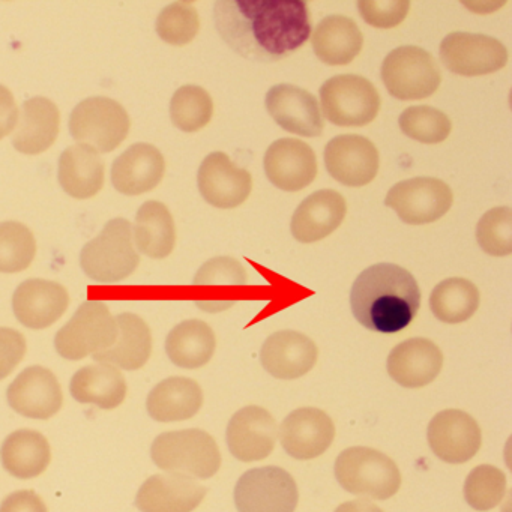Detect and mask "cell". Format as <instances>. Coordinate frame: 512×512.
Segmentation results:
<instances>
[{"mask_svg": "<svg viewBox=\"0 0 512 512\" xmlns=\"http://www.w3.org/2000/svg\"><path fill=\"white\" fill-rule=\"evenodd\" d=\"M323 115L338 127H365L379 115L380 95L373 83L355 74L326 80L320 89Z\"/></svg>", "mask_w": 512, "mask_h": 512, "instance_id": "ba28073f", "label": "cell"}, {"mask_svg": "<svg viewBox=\"0 0 512 512\" xmlns=\"http://www.w3.org/2000/svg\"><path fill=\"white\" fill-rule=\"evenodd\" d=\"M37 256L34 233L17 221L0 223V272L26 271Z\"/></svg>", "mask_w": 512, "mask_h": 512, "instance_id": "f35d334b", "label": "cell"}, {"mask_svg": "<svg viewBox=\"0 0 512 512\" xmlns=\"http://www.w3.org/2000/svg\"><path fill=\"white\" fill-rule=\"evenodd\" d=\"M197 185L203 199L218 209L241 206L253 190V178L239 169L224 152H212L200 164Z\"/></svg>", "mask_w": 512, "mask_h": 512, "instance_id": "e0dca14e", "label": "cell"}, {"mask_svg": "<svg viewBox=\"0 0 512 512\" xmlns=\"http://www.w3.org/2000/svg\"><path fill=\"white\" fill-rule=\"evenodd\" d=\"M431 451L449 464L472 460L481 448L478 422L463 410L448 409L437 413L427 430Z\"/></svg>", "mask_w": 512, "mask_h": 512, "instance_id": "5bb4252c", "label": "cell"}, {"mask_svg": "<svg viewBox=\"0 0 512 512\" xmlns=\"http://www.w3.org/2000/svg\"><path fill=\"white\" fill-rule=\"evenodd\" d=\"M68 305V290L43 278L23 281L13 295L14 316L29 329L49 328L64 316Z\"/></svg>", "mask_w": 512, "mask_h": 512, "instance_id": "ffe728a7", "label": "cell"}, {"mask_svg": "<svg viewBox=\"0 0 512 512\" xmlns=\"http://www.w3.org/2000/svg\"><path fill=\"white\" fill-rule=\"evenodd\" d=\"M127 391V380L121 370L101 362L80 368L70 383L74 400L82 404H94L104 410L121 406Z\"/></svg>", "mask_w": 512, "mask_h": 512, "instance_id": "4dcf8cb0", "label": "cell"}, {"mask_svg": "<svg viewBox=\"0 0 512 512\" xmlns=\"http://www.w3.org/2000/svg\"><path fill=\"white\" fill-rule=\"evenodd\" d=\"M248 277L244 266L233 257H215L197 271L193 284L205 290L196 305L206 313L229 310L236 302L233 289L244 287Z\"/></svg>", "mask_w": 512, "mask_h": 512, "instance_id": "4316f807", "label": "cell"}, {"mask_svg": "<svg viewBox=\"0 0 512 512\" xmlns=\"http://www.w3.org/2000/svg\"><path fill=\"white\" fill-rule=\"evenodd\" d=\"M440 59L451 73L463 77L487 76L508 64V50L496 38L470 32H452L440 44Z\"/></svg>", "mask_w": 512, "mask_h": 512, "instance_id": "7c38bea8", "label": "cell"}, {"mask_svg": "<svg viewBox=\"0 0 512 512\" xmlns=\"http://www.w3.org/2000/svg\"><path fill=\"white\" fill-rule=\"evenodd\" d=\"M215 26L242 58L278 62L301 49L311 35V14L302 0H220Z\"/></svg>", "mask_w": 512, "mask_h": 512, "instance_id": "6da1fadb", "label": "cell"}, {"mask_svg": "<svg viewBox=\"0 0 512 512\" xmlns=\"http://www.w3.org/2000/svg\"><path fill=\"white\" fill-rule=\"evenodd\" d=\"M298 500L295 479L277 466L248 470L235 487V505L239 512H295Z\"/></svg>", "mask_w": 512, "mask_h": 512, "instance_id": "30bf717a", "label": "cell"}, {"mask_svg": "<svg viewBox=\"0 0 512 512\" xmlns=\"http://www.w3.org/2000/svg\"><path fill=\"white\" fill-rule=\"evenodd\" d=\"M217 347L214 329L203 320L176 325L167 335L166 352L176 367L196 370L211 361Z\"/></svg>", "mask_w": 512, "mask_h": 512, "instance_id": "d590c367", "label": "cell"}, {"mask_svg": "<svg viewBox=\"0 0 512 512\" xmlns=\"http://www.w3.org/2000/svg\"><path fill=\"white\" fill-rule=\"evenodd\" d=\"M137 250L151 259H166L175 250L176 227L169 208L157 200L140 206L133 229Z\"/></svg>", "mask_w": 512, "mask_h": 512, "instance_id": "e575fe53", "label": "cell"}, {"mask_svg": "<svg viewBox=\"0 0 512 512\" xmlns=\"http://www.w3.org/2000/svg\"><path fill=\"white\" fill-rule=\"evenodd\" d=\"M199 29V13L191 2H175L158 16V37L172 46H187L197 37Z\"/></svg>", "mask_w": 512, "mask_h": 512, "instance_id": "b9f144b4", "label": "cell"}, {"mask_svg": "<svg viewBox=\"0 0 512 512\" xmlns=\"http://www.w3.org/2000/svg\"><path fill=\"white\" fill-rule=\"evenodd\" d=\"M214 101L206 89L187 85L179 88L170 103L173 125L184 133H196L211 122Z\"/></svg>", "mask_w": 512, "mask_h": 512, "instance_id": "74e56055", "label": "cell"}, {"mask_svg": "<svg viewBox=\"0 0 512 512\" xmlns=\"http://www.w3.org/2000/svg\"><path fill=\"white\" fill-rule=\"evenodd\" d=\"M355 319L380 334L406 329L421 307V290L407 269L377 263L359 274L350 293Z\"/></svg>", "mask_w": 512, "mask_h": 512, "instance_id": "7a4b0ae2", "label": "cell"}, {"mask_svg": "<svg viewBox=\"0 0 512 512\" xmlns=\"http://www.w3.org/2000/svg\"><path fill=\"white\" fill-rule=\"evenodd\" d=\"M0 512H49L46 503L32 490H20L5 497Z\"/></svg>", "mask_w": 512, "mask_h": 512, "instance_id": "bcb514c9", "label": "cell"}, {"mask_svg": "<svg viewBox=\"0 0 512 512\" xmlns=\"http://www.w3.org/2000/svg\"><path fill=\"white\" fill-rule=\"evenodd\" d=\"M319 358L316 343L296 331H278L268 337L260 350V362L271 376L293 380L313 370Z\"/></svg>", "mask_w": 512, "mask_h": 512, "instance_id": "7402d4cb", "label": "cell"}, {"mask_svg": "<svg viewBox=\"0 0 512 512\" xmlns=\"http://www.w3.org/2000/svg\"><path fill=\"white\" fill-rule=\"evenodd\" d=\"M329 175L346 187H365L379 172L380 155L367 137L346 134L332 139L325 148Z\"/></svg>", "mask_w": 512, "mask_h": 512, "instance_id": "4fadbf2b", "label": "cell"}, {"mask_svg": "<svg viewBox=\"0 0 512 512\" xmlns=\"http://www.w3.org/2000/svg\"><path fill=\"white\" fill-rule=\"evenodd\" d=\"M443 367L442 350L427 338H410L392 349L388 356V373L404 388L430 385Z\"/></svg>", "mask_w": 512, "mask_h": 512, "instance_id": "603a6c76", "label": "cell"}, {"mask_svg": "<svg viewBox=\"0 0 512 512\" xmlns=\"http://www.w3.org/2000/svg\"><path fill=\"white\" fill-rule=\"evenodd\" d=\"M115 319L118 323V338L115 344L94 355V359L119 370H140L145 367L152 355L151 329L137 314L122 313Z\"/></svg>", "mask_w": 512, "mask_h": 512, "instance_id": "f1b7e54d", "label": "cell"}, {"mask_svg": "<svg viewBox=\"0 0 512 512\" xmlns=\"http://www.w3.org/2000/svg\"><path fill=\"white\" fill-rule=\"evenodd\" d=\"M382 80L389 94L397 100H425L436 94L442 74L427 50L403 46L386 56L382 64Z\"/></svg>", "mask_w": 512, "mask_h": 512, "instance_id": "9c48e42d", "label": "cell"}, {"mask_svg": "<svg viewBox=\"0 0 512 512\" xmlns=\"http://www.w3.org/2000/svg\"><path fill=\"white\" fill-rule=\"evenodd\" d=\"M263 166L272 185L289 193L304 190L317 176L316 154L302 140L280 139L272 143Z\"/></svg>", "mask_w": 512, "mask_h": 512, "instance_id": "44dd1931", "label": "cell"}, {"mask_svg": "<svg viewBox=\"0 0 512 512\" xmlns=\"http://www.w3.org/2000/svg\"><path fill=\"white\" fill-rule=\"evenodd\" d=\"M19 119V109L13 92L0 85V140L13 133Z\"/></svg>", "mask_w": 512, "mask_h": 512, "instance_id": "7dc6e473", "label": "cell"}, {"mask_svg": "<svg viewBox=\"0 0 512 512\" xmlns=\"http://www.w3.org/2000/svg\"><path fill=\"white\" fill-rule=\"evenodd\" d=\"M506 476L490 464L475 467L464 482V499L476 511H490L502 502Z\"/></svg>", "mask_w": 512, "mask_h": 512, "instance_id": "60d3db41", "label": "cell"}, {"mask_svg": "<svg viewBox=\"0 0 512 512\" xmlns=\"http://www.w3.org/2000/svg\"><path fill=\"white\" fill-rule=\"evenodd\" d=\"M11 409L25 418L50 419L64 406V394L58 377L41 365L23 370L8 386Z\"/></svg>", "mask_w": 512, "mask_h": 512, "instance_id": "9a60e30c", "label": "cell"}, {"mask_svg": "<svg viewBox=\"0 0 512 512\" xmlns=\"http://www.w3.org/2000/svg\"><path fill=\"white\" fill-rule=\"evenodd\" d=\"M61 113L49 98L35 97L25 101L17 119L13 146L26 155L46 152L58 139Z\"/></svg>", "mask_w": 512, "mask_h": 512, "instance_id": "83f0119b", "label": "cell"}, {"mask_svg": "<svg viewBox=\"0 0 512 512\" xmlns=\"http://www.w3.org/2000/svg\"><path fill=\"white\" fill-rule=\"evenodd\" d=\"M28 344L22 332L0 328V380L7 379L26 356Z\"/></svg>", "mask_w": 512, "mask_h": 512, "instance_id": "f6af8a7d", "label": "cell"}, {"mask_svg": "<svg viewBox=\"0 0 512 512\" xmlns=\"http://www.w3.org/2000/svg\"><path fill=\"white\" fill-rule=\"evenodd\" d=\"M359 14L367 25L377 29H392L401 25L410 10L407 0H361Z\"/></svg>", "mask_w": 512, "mask_h": 512, "instance_id": "ee69618b", "label": "cell"}, {"mask_svg": "<svg viewBox=\"0 0 512 512\" xmlns=\"http://www.w3.org/2000/svg\"><path fill=\"white\" fill-rule=\"evenodd\" d=\"M313 50L323 64L343 67L355 61L364 46L358 25L346 16L325 17L313 32Z\"/></svg>", "mask_w": 512, "mask_h": 512, "instance_id": "d6a6232c", "label": "cell"}, {"mask_svg": "<svg viewBox=\"0 0 512 512\" xmlns=\"http://www.w3.org/2000/svg\"><path fill=\"white\" fill-rule=\"evenodd\" d=\"M203 391L196 380L169 377L158 383L146 400L149 416L158 422L187 421L200 412Z\"/></svg>", "mask_w": 512, "mask_h": 512, "instance_id": "f546056e", "label": "cell"}, {"mask_svg": "<svg viewBox=\"0 0 512 512\" xmlns=\"http://www.w3.org/2000/svg\"><path fill=\"white\" fill-rule=\"evenodd\" d=\"M335 478L349 493L377 500L395 496L401 487V473L395 461L365 446H353L338 455Z\"/></svg>", "mask_w": 512, "mask_h": 512, "instance_id": "5b68a950", "label": "cell"}, {"mask_svg": "<svg viewBox=\"0 0 512 512\" xmlns=\"http://www.w3.org/2000/svg\"><path fill=\"white\" fill-rule=\"evenodd\" d=\"M151 457L160 469L190 478H212L221 467L217 442L199 428L160 434L152 443Z\"/></svg>", "mask_w": 512, "mask_h": 512, "instance_id": "3957f363", "label": "cell"}, {"mask_svg": "<svg viewBox=\"0 0 512 512\" xmlns=\"http://www.w3.org/2000/svg\"><path fill=\"white\" fill-rule=\"evenodd\" d=\"M454 194L448 184L419 176L398 182L386 194L385 205L410 226H424L440 220L451 209Z\"/></svg>", "mask_w": 512, "mask_h": 512, "instance_id": "8fae6325", "label": "cell"}, {"mask_svg": "<svg viewBox=\"0 0 512 512\" xmlns=\"http://www.w3.org/2000/svg\"><path fill=\"white\" fill-rule=\"evenodd\" d=\"M347 214L346 199L334 190H320L308 196L292 217L293 238L302 244L322 241L335 232Z\"/></svg>", "mask_w": 512, "mask_h": 512, "instance_id": "cb8c5ba5", "label": "cell"}, {"mask_svg": "<svg viewBox=\"0 0 512 512\" xmlns=\"http://www.w3.org/2000/svg\"><path fill=\"white\" fill-rule=\"evenodd\" d=\"M278 428L268 410L247 406L238 410L227 425V446L236 460H265L274 451Z\"/></svg>", "mask_w": 512, "mask_h": 512, "instance_id": "ac0fdd59", "label": "cell"}, {"mask_svg": "<svg viewBox=\"0 0 512 512\" xmlns=\"http://www.w3.org/2000/svg\"><path fill=\"white\" fill-rule=\"evenodd\" d=\"M166 161L155 146L136 143L122 152L112 166V184L125 196H139L158 187Z\"/></svg>", "mask_w": 512, "mask_h": 512, "instance_id": "d4e9b609", "label": "cell"}, {"mask_svg": "<svg viewBox=\"0 0 512 512\" xmlns=\"http://www.w3.org/2000/svg\"><path fill=\"white\" fill-rule=\"evenodd\" d=\"M206 496V488L190 476L154 475L140 487L136 505L142 512H193Z\"/></svg>", "mask_w": 512, "mask_h": 512, "instance_id": "484cf974", "label": "cell"}, {"mask_svg": "<svg viewBox=\"0 0 512 512\" xmlns=\"http://www.w3.org/2000/svg\"><path fill=\"white\" fill-rule=\"evenodd\" d=\"M140 256L134 247L133 226L125 218L109 221L97 238L83 247L80 265L91 280L113 284L134 274Z\"/></svg>", "mask_w": 512, "mask_h": 512, "instance_id": "277c9868", "label": "cell"}, {"mask_svg": "<svg viewBox=\"0 0 512 512\" xmlns=\"http://www.w3.org/2000/svg\"><path fill=\"white\" fill-rule=\"evenodd\" d=\"M0 458L5 470L19 479L37 478L46 472L52 461L49 440L40 431H14L2 443Z\"/></svg>", "mask_w": 512, "mask_h": 512, "instance_id": "836d02e7", "label": "cell"}, {"mask_svg": "<svg viewBox=\"0 0 512 512\" xmlns=\"http://www.w3.org/2000/svg\"><path fill=\"white\" fill-rule=\"evenodd\" d=\"M59 184L74 199L97 196L104 184L103 158L89 146H70L59 158Z\"/></svg>", "mask_w": 512, "mask_h": 512, "instance_id": "1f68e13d", "label": "cell"}, {"mask_svg": "<svg viewBox=\"0 0 512 512\" xmlns=\"http://www.w3.org/2000/svg\"><path fill=\"white\" fill-rule=\"evenodd\" d=\"M398 124L409 139L425 145L445 142L452 131L451 119L430 106L409 107L401 113Z\"/></svg>", "mask_w": 512, "mask_h": 512, "instance_id": "ab89813d", "label": "cell"}, {"mask_svg": "<svg viewBox=\"0 0 512 512\" xmlns=\"http://www.w3.org/2000/svg\"><path fill=\"white\" fill-rule=\"evenodd\" d=\"M479 290L466 278H448L434 287L430 296V308L436 319L443 323H463L476 313L479 307Z\"/></svg>", "mask_w": 512, "mask_h": 512, "instance_id": "8d00e7d4", "label": "cell"}, {"mask_svg": "<svg viewBox=\"0 0 512 512\" xmlns=\"http://www.w3.org/2000/svg\"><path fill=\"white\" fill-rule=\"evenodd\" d=\"M335 512H383V509L371 503L370 500L359 499L343 503L335 509Z\"/></svg>", "mask_w": 512, "mask_h": 512, "instance_id": "c3c4849f", "label": "cell"}, {"mask_svg": "<svg viewBox=\"0 0 512 512\" xmlns=\"http://www.w3.org/2000/svg\"><path fill=\"white\" fill-rule=\"evenodd\" d=\"M130 128L127 110L112 98H86L71 113V136L98 154L115 151L127 139Z\"/></svg>", "mask_w": 512, "mask_h": 512, "instance_id": "52a82bcc", "label": "cell"}, {"mask_svg": "<svg viewBox=\"0 0 512 512\" xmlns=\"http://www.w3.org/2000/svg\"><path fill=\"white\" fill-rule=\"evenodd\" d=\"M118 338V323L101 301L80 305L70 322L55 337L56 352L68 361H80L104 352Z\"/></svg>", "mask_w": 512, "mask_h": 512, "instance_id": "8992f818", "label": "cell"}, {"mask_svg": "<svg viewBox=\"0 0 512 512\" xmlns=\"http://www.w3.org/2000/svg\"><path fill=\"white\" fill-rule=\"evenodd\" d=\"M266 109L287 133L319 137L325 128L317 98L295 85H277L266 94Z\"/></svg>", "mask_w": 512, "mask_h": 512, "instance_id": "d6986e66", "label": "cell"}, {"mask_svg": "<svg viewBox=\"0 0 512 512\" xmlns=\"http://www.w3.org/2000/svg\"><path fill=\"white\" fill-rule=\"evenodd\" d=\"M476 241L488 256L505 257L512 253V209H490L476 226Z\"/></svg>", "mask_w": 512, "mask_h": 512, "instance_id": "7bdbcfd3", "label": "cell"}, {"mask_svg": "<svg viewBox=\"0 0 512 512\" xmlns=\"http://www.w3.org/2000/svg\"><path fill=\"white\" fill-rule=\"evenodd\" d=\"M278 437L290 457L313 460L325 454L334 442L335 425L323 410L302 407L281 422Z\"/></svg>", "mask_w": 512, "mask_h": 512, "instance_id": "2e32d148", "label": "cell"}]
</instances>
